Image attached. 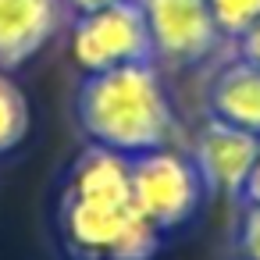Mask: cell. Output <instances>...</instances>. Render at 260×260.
<instances>
[{
    "instance_id": "cell-2",
    "label": "cell",
    "mask_w": 260,
    "mask_h": 260,
    "mask_svg": "<svg viewBox=\"0 0 260 260\" xmlns=\"http://www.w3.org/2000/svg\"><path fill=\"white\" fill-rule=\"evenodd\" d=\"M75 121L93 146L139 157L171 146L175 111L153 61L82 75L75 89Z\"/></svg>"
},
{
    "instance_id": "cell-6",
    "label": "cell",
    "mask_w": 260,
    "mask_h": 260,
    "mask_svg": "<svg viewBox=\"0 0 260 260\" xmlns=\"http://www.w3.org/2000/svg\"><path fill=\"white\" fill-rule=\"evenodd\" d=\"M256 153H260V136L235 128L221 118H207L192 136V150H189L207 196H232V200H242Z\"/></svg>"
},
{
    "instance_id": "cell-10",
    "label": "cell",
    "mask_w": 260,
    "mask_h": 260,
    "mask_svg": "<svg viewBox=\"0 0 260 260\" xmlns=\"http://www.w3.org/2000/svg\"><path fill=\"white\" fill-rule=\"evenodd\" d=\"M207 8L224 43H235L249 25L260 22V0H207Z\"/></svg>"
},
{
    "instance_id": "cell-1",
    "label": "cell",
    "mask_w": 260,
    "mask_h": 260,
    "mask_svg": "<svg viewBox=\"0 0 260 260\" xmlns=\"http://www.w3.org/2000/svg\"><path fill=\"white\" fill-rule=\"evenodd\" d=\"M54 232L68 260H153L164 242L132 203L128 157L93 143L61 178Z\"/></svg>"
},
{
    "instance_id": "cell-7",
    "label": "cell",
    "mask_w": 260,
    "mask_h": 260,
    "mask_svg": "<svg viewBox=\"0 0 260 260\" xmlns=\"http://www.w3.org/2000/svg\"><path fill=\"white\" fill-rule=\"evenodd\" d=\"M64 0H0V72L32 61L68 22Z\"/></svg>"
},
{
    "instance_id": "cell-8",
    "label": "cell",
    "mask_w": 260,
    "mask_h": 260,
    "mask_svg": "<svg viewBox=\"0 0 260 260\" xmlns=\"http://www.w3.org/2000/svg\"><path fill=\"white\" fill-rule=\"evenodd\" d=\"M207 111L210 118L260 136V68L242 57L221 64L207 89Z\"/></svg>"
},
{
    "instance_id": "cell-4",
    "label": "cell",
    "mask_w": 260,
    "mask_h": 260,
    "mask_svg": "<svg viewBox=\"0 0 260 260\" xmlns=\"http://www.w3.org/2000/svg\"><path fill=\"white\" fill-rule=\"evenodd\" d=\"M72 61L82 68V75L153 61L150 29H146L139 0H118V4L75 15L72 18Z\"/></svg>"
},
{
    "instance_id": "cell-14",
    "label": "cell",
    "mask_w": 260,
    "mask_h": 260,
    "mask_svg": "<svg viewBox=\"0 0 260 260\" xmlns=\"http://www.w3.org/2000/svg\"><path fill=\"white\" fill-rule=\"evenodd\" d=\"M72 15H86V11H96V8H107V4H118V0H64Z\"/></svg>"
},
{
    "instance_id": "cell-12",
    "label": "cell",
    "mask_w": 260,
    "mask_h": 260,
    "mask_svg": "<svg viewBox=\"0 0 260 260\" xmlns=\"http://www.w3.org/2000/svg\"><path fill=\"white\" fill-rule=\"evenodd\" d=\"M235 47H239V57H242V61H249V64L260 68V22L249 25V29L235 40Z\"/></svg>"
},
{
    "instance_id": "cell-11",
    "label": "cell",
    "mask_w": 260,
    "mask_h": 260,
    "mask_svg": "<svg viewBox=\"0 0 260 260\" xmlns=\"http://www.w3.org/2000/svg\"><path fill=\"white\" fill-rule=\"evenodd\" d=\"M235 249L242 260H260V203L242 200L239 214V232H235Z\"/></svg>"
},
{
    "instance_id": "cell-5",
    "label": "cell",
    "mask_w": 260,
    "mask_h": 260,
    "mask_svg": "<svg viewBox=\"0 0 260 260\" xmlns=\"http://www.w3.org/2000/svg\"><path fill=\"white\" fill-rule=\"evenodd\" d=\"M139 8L157 68H196L224 43L207 0H139Z\"/></svg>"
},
{
    "instance_id": "cell-9",
    "label": "cell",
    "mask_w": 260,
    "mask_h": 260,
    "mask_svg": "<svg viewBox=\"0 0 260 260\" xmlns=\"http://www.w3.org/2000/svg\"><path fill=\"white\" fill-rule=\"evenodd\" d=\"M29 125H32L29 96L11 79V72H0V157L15 153L25 143Z\"/></svg>"
},
{
    "instance_id": "cell-13",
    "label": "cell",
    "mask_w": 260,
    "mask_h": 260,
    "mask_svg": "<svg viewBox=\"0 0 260 260\" xmlns=\"http://www.w3.org/2000/svg\"><path fill=\"white\" fill-rule=\"evenodd\" d=\"M242 200H246V203H260V153H256V164H253L249 182H246V189H242Z\"/></svg>"
},
{
    "instance_id": "cell-3",
    "label": "cell",
    "mask_w": 260,
    "mask_h": 260,
    "mask_svg": "<svg viewBox=\"0 0 260 260\" xmlns=\"http://www.w3.org/2000/svg\"><path fill=\"white\" fill-rule=\"evenodd\" d=\"M128 185H132L136 210L160 235L189 224L207 196L192 157H185L171 146L128 157Z\"/></svg>"
}]
</instances>
